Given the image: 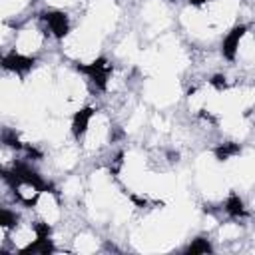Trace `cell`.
Returning a JSON list of instances; mask_svg holds the SVG:
<instances>
[{
	"instance_id": "obj_5",
	"label": "cell",
	"mask_w": 255,
	"mask_h": 255,
	"mask_svg": "<svg viewBox=\"0 0 255 255\" xmlns=\"http://www.w3.org/2000/svg\"><path fill=\"white\" fill-rule=\"evenodd\" d=\"M92 116H94V110H92V108H84V110H80V112L74 116L72 131H74V135H76V137H80V135H84V133H86V129H88V124H90Z\"/></svg>"
},
{
	"instance_id": "obj_4",
	"label": "cell",
	"mask_w": 255,
	"mask_h": 255,
	"mask_svg": "<svg viewBox=\"0 0 255 255\" xmlns=\"http://www.w3.org/2000/svg\"><path fill=\"white\" fill-rule=\"evenodd\" d=\"M32 64H34V60L28 56H22V54H10L4 58V68L12 70V72H28L32 68Z\"/></svg>"
},
{
	"instance_id": "obj_12",
	"label": "cell",
	"mask_w": 255,
	"mask_h": 255,
	"mask_svg": "<svg viewBox=\"0 0 255 255\" xmlns=\"http://www.w3.org/2000/svg\"><path fill=\"white\" fill-rule=\"evenodd\" d=\"M211 84H213V88H217V90H223V88L227 86V82H225L223 76H215V78L211 80Z\"/></svg>"
},
{
	"instance_id": "obj_2",
	"label": "cell",
	"mask_w": 255,
	"mask_h": 255,
	"mask_svg": "<svg viewBox=\"0 0 255 255\" xmlns=\"http://www.w3.org/2000/svg\"><path fill=\"white\" fill-rule=\"evenodd\" d=\"M243 34H245V26H237V28H233V30L225 36L221 50H223V56H225L227 60H233V58H235V52H237V48H239V40H241Z\"/></svg>"
},
{
	"instance_id": "obj_7",
	"label": "cell",
	"mask_w": 255,
	"mask_h": 255,
	"mask_svg": "<svg viewBox=\"0 0 255 255\" xmlns=\"http://www.w3.org/2000/svg\"><path fill=\"white\" fill-rule=\"evenodd\" d=\"M235 153H239V145L237 143H223V145H219L217 149H215V155H217V159H229L231 155H235Z\"/></svg>"
},
{
	"instance_id": "obj_11",
	"label": "cell",
	"mask_w": 255,
	"mask_h": 255,
	"mask_svg": "<svg viewBox=\"0 0 255 255\" xmlns=\"http://www.w3.org/2000/svg\"><path fill=\"white\" fill-rule=\"evenodd\" d=\"M34 233H36V239H48V235H50V225H48V223H36V225H34Z\"/></svg>"
},
{
	"instance_id": "obj_6",
	"label": "cell",
	"mask_w": 255,
	"mask_h": 255,
	"mask_svg": "<svg viewBox=\"0 0 255 255\" xmlns=\"http://www.w3.org/2000/svg\"><path fill=\"white\" fill-rule=\"evenodd\" d=\"M26 253H52L54 251V245L50 243V239H36L34 243H30L28 247H24Z\"/></svg>"
},
{
	"instance_id": "obj_1",
	"label": "cell",
	"mask_w": 255,
	"mask_h": 255,
	"mask_svg": "<svg viewBox=\"0 0 255 255\" xmlns=\"http://www.w3.org/2000/svg\"><path fill=\"white\" fill-rule=\"evenodd\" d=\"M78 70L88 74L100 88H106V80H108V74H110V66H108L106 60L100 58V60H96V62H92L88 66H78Z\"/></svg>"
},
{
	"instance_id": "obj_9",
	"label": "cell",
	"mask_w": 255,
	"mask_h": 255,
	"mask_svg": "<svg viewBox=\"0 0 255 255\" xmlns=\"http://www.w3.org/2000/svg\"><path fill=\"white\" fill-rule=\"evenodd\" d=\"M211 251V245L207 243V239H195L189 247H187V253H191V255H195V253H209Z\"/></svg>"
},
{
	"instance_id": "obj_13",
	"label": "cell",
	"mask_w": 255,
	"mask_h": 255,
	"mask_svg": "<svg viewBox=\"0 0 255 255\" xmlns=\"http://www.w3.org/2000/svg\"><path fill=\"white\" fill-rule=\"evenodd\" d=\"M207 0H189V4H195V6H201V4H205Z\"/></svg>"
},
{
	"instance_id": "obj_8",
	"label": "cell",
	"mask_w": 255,
	"mask_h": 255,
	"mask_svg": "<svg viewBox=\"0 0 255 255\" xmlns=\"http://www.w3.org/2000/svg\"><path fill=\"white\" fill-rule=\"evenodd\" d=\"M225 211L229 215H241L243 213V201L237 197V195H231L227 201H225Z\"/></svg>"
},
{
	"instance_id": "obj_3",
	"label": "cell",
	"mask_w": 255,
	"mask_h": 255,
	"mask_svg": "<svg viewBox=\"0 0 255 255\" xmlns=\"http://www.w3.org/2000/svg\"><path fill=\"white\" fill-rule=\"evenodd\" d=\"M46 22H48L50 32H54L56 38H64L68 34V18H66V14L50 12V14H46Z\"/></svg>"
},
{
	"instance_id": "obj_10",
	"label": "cell",
	"mask_w": 255,
	"mask_h": 255,
	"mask_svg": "<svg viewBox=\"0 0 255 255\" xmlns=\"http://www.w3.org/2000/svg\"><path fill=\"white\" fill-rule=\"evenodd\" d=\"M0 223H2V227L4 229H10V227H14L16 225V215L10 211V209H2L0 211Z\"/></svg>"
}]
</instances>
